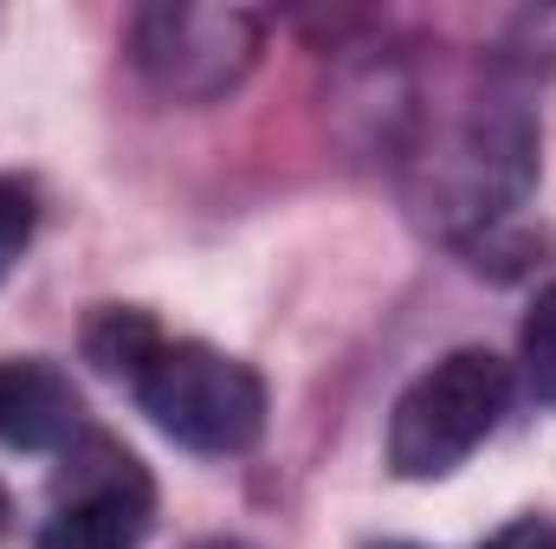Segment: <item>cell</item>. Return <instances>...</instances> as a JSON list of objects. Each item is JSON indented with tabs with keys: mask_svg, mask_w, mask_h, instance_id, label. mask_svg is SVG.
<instances>
[{
	"mask_svg": "<svg viewBox=\"0 0 556 549\" xmlns=\"http://www.w3.org/2000/svg\"><path fill=\"white\" fill-rule=\"evenodd\" d=\"M137 388L142 413L188 452H247L266 426V382L207 349V343H168L142 362Z\"/></svg>",
	"mask_w": 556,
	"mask_h": 549,
	"instance_id": "cell-1",
	"label": "cell"
},
{
	"mask_svg": "<svg viewBox=\"0 0 556 549\" xmlns=\"http://www.w3.org/2000/svg\"><path fill=\"white\" fill-rule=\"evenodd\" d=\"M505 401H511V369L492 349H453L446 362H433L415 388L395 401L389 465L402 478L453 472L472 446H485V433L498 426Z\"/></svg>",
	"mask_w": 556,
	"mask_h": 549,
	"instance_id": "cell-2",
	"label": "cell"
},
{
	"mask_svg": "<svg viewBox=\"0 0 556 549\" xmlns=\"http://www.w3.org/2000/svg\"><path fill=\"white\" fill-rule=\"evenodd\" d=\"M65 465L72 472L59 478V511L46 518L33 549H142L155 491L137 459L91 433V439H72Z\"/></svg>",
	"mask_w": 556,
	"mask_h": 549,
	"instance_id": "cell-3",
	"label": "cell"
},
{
	"mask_svg": "<svg viewBox=\"0 0 556 549\" xmlns=\"http://www.w3.org/2000/svg\"><path fill=\"white\" fill-rule=\"evenodd\" d=\"M260 52V26L233 7H149L137 20V65L168 98L227 91Z\"/></svg>",
	"mask_w": 556,
	"mask_h": 549,
	"instance_id": "cell-4",
	"label": "cell"
},
{
	"mask_svg": "<svg viewBox=\"0 0 556 549\" xmlns=\"http://www.w3.org/2000/svg\"><path fill=\"white\" fill-rule=\"evenodd\" d=\"M78 439V388L52 362H0V446L46 452Z\"/></svg>",
	"mask_w": 556,
	"mask_h": 549,
	"instance_id": "cell-5",
	"label": "cell"
},
{
	"mask_svg": "<svg viewBox=\"0 0 556 549\" xmlns=\"http://www.w3.org/2000/svg\"><path fill=\"white\" fill-rule=\"evenodd\" d=\"M162 349V330L142 317V310H117V304H104L91 323H85V356L104 369V375H130L137 382L142 362Z\"/></svg>",
	"mask_w": 556,
	"mask_h": 549,
	"instance_id": "cell-6",
	"label": "cell"
},
{
	"mask_svg": "<svg viewBox=\"0 0 556 549\" xmlns=\"http://www.w3.org/2000/svg\"><path fill=\"white\" fill-rule=\"evenodd\" d=\"M518 362H525V382H531V395L556 408V284H551V291H538V304H531V317H525Z\"/></svg>",
	"mask_w": 556,
	"mask_h": 549,
	"instance_id": "cell-7",
	"label": "cell"
},
{
	"mask_svg": "<svg viewBox=\"0 0 556 549\" xmlns=\"http://www.w3.org/2000/svg\"><path fill=\"white\" fill-rule=\"evenodd\" d=\"M26 240H33V194L0 175V278H7V266H13L20 253H26Z\"/></svg>",
	"mask_w": 556,
	"mask_h": 549,
	"instance_id": "cell-8",
	"label": "cell"
},
{
	"mask_svg": "<svg viewBox=\"0 0 556 549\" xmlns=\"http://www.w3.org/2000/svg\"><path fill=\"white\" fill-rule=\"evenodd\" d=\"M485 549H556V524H538V518H525V524H511V531H498Z\"/></svg>",
	"mask_w": 556,
	"mask_h": 549,
	"instance_id": "cell-9",
	"label": "cell"
},
{
	"mask_svg": "<svg viewBox=\"0 0 556 549\" xmlns=\"http://www.w3.org/2000/svg\"><path fill=\"white\" fill-rule=\"evenodd\" d=\"M0 537H7V491H0Z\"/></svg>",
	"mask_w": 556,
	"mask_h": 549,
	"instance_id": "cell-10",
	"label": "cell"
},
{
	"mask_svg": "<svg viewBox=\"0 0 556 549\" xmlns=\"http://www.w3.org/2000/svg\"><path fill=\"white\" fill-rule=\"evenodd\" d=\"M389 549H408V544H389Z\"/></svg>",
	"mask_w": 556,
	"mask_h": 549,
	"instance_id": "cell-11",
	"label": "cell"
}]
</instances>
